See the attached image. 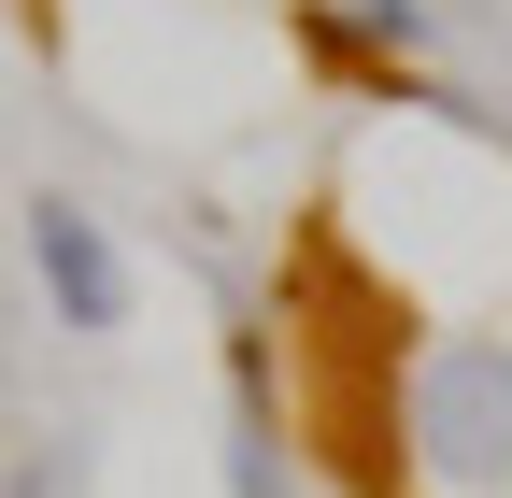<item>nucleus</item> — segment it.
<instances>
[{
    "label": "nucleus",
    "mask_w": 512,
    "mask_h": 498,
    "mask_svg": "<svg viewBox=\"0 0 512 498\" xmlns=\"http://www.w3.org/2000/svg\"><path fill=\"white\" fill-rule=\"evenodd\" d=\"M15 498H72V442H43V456L15 470Z\"/></svg>",
    "instance_id": "7ed1b4c3"
},
{
    "label": "nucleus",
    "mask_w": 512,
    "mask_h": 498,
    "mask_svg": "<svg viewBox=\"0 0 512 498\" xmlns=\"http://www.w3.org/2000/svg\"><path fill=\"white\" fill-rule=\"evenodd\" d=\"M413 456L441 484H512V342H441L413 385Z\"/></svg>",
    "instance_id": "f257e3e1"
},
{
    "label": "nucleus",
    "mask_w": 512,
    "mask_h": 498,
    "mask_svg": "<svg viewBox=\"0 0 512 498\" xmlns=\"http://www.w3.org/2000/svg\"><path fill=\"white\" fill-rule=\"evenodd\" d=\"M29 271H43V299H57V328H114L128 314V257H114V228L86 214V200H29Z\"/></svg>",
    "instance_id": "f03ea898"
}]
</instances>
